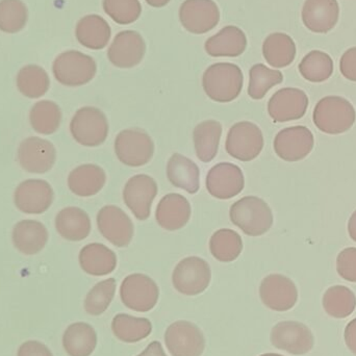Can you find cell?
Returning <instances> with one entry per match:
<instances>
[{
    "mask_svg": "<svg viewBox=\"0 0 356 356\" xmlns=\"http://www.w3.org/2000/svg\"><path fill=\"white\" fill-rule=\"evenodd\" d=\"M301 17L303 24L313 33H328L340 17L338 0H305Z\"/></svg>",
    "mask_w": 356,
    "mask_h": 356,
    "instance_id": "22",
    "label": "cell"
},
{
    "mask_svg": "<svg viewBox=\"0 0 356 356\" xmlns=\"http://www.w3.org/2000/svg\"><path fill=\"white\" fill-rule=\"evenodd\" d=\"M243 83L242 70L232 63L211 65L202 76V87L207 97L220 104L236 99L242 92Z\"/></svg>",
    "mask_w": 356,
    "mask_h": 356,
    "instance_id": "1",
    "label": "cell"
},
{
    "mask_svg": "<svg viewBox=\"0 0 356 356\" xmlns=\"http://www.w3.org/2000/svg\"><path fill=\"white\" fill-rule=\"evenodd\" d=\"M48 238L47 228L37 220H22L13 228V244L19 252L24 255L41 252L47 244Z\"/></svg>",
    "mask_w": 356,
    "mask_h": 356,
    "instance_id": "23",
    "label": "cell"
},
{
    "mask_svg": "<svg viewBox=\"0 0 356 356\" xmlns=\"http://www.w3.org/2000/svg\"><path fill=\"white\" fill-rule=\"evenodd\" d=\"M167 177L175 188L190 194L198 192L200 188V170L192 160L175 154L167 164Z\"/></svg>",
    "mask_w": 356,
    "mask_h": 356,
    "instance_id": "30",
    "label": "cell"
},
{
    "mask_svg": "<svg viewBox=\"0 0 356 356\" xmlns=\"http://www.w3.org/2000/svg\"><path fill=\"white\" fill-rule=\"evenodd\" d=\"M309 108V97L302 90L284 88L278 90L268 102V113L274 122L299 120Z\"/></svg>",
    "mask_w": 356,
    "mask_h": 356,
    "instance_id": "19",
    "label": "cell"
},
{
    "mask_svg": "<svg viewBox=\"0 0 356 356\" xmlns=\"http://www.w3.org/2000/svg\"><path fill=\"white\" fill-rule=\"evenodd\" d=\"M102 6L106 14L118 24H131L141 16L139 0H104Z\"/></svg>",
    "mask_w": 356,
    "mask_h": 356,
    "instance_id": "43",
    "label": "cell"
},
{
    "mask_svg": "<svg viewBox=\"0 0 356 356\" xmlns=\"http://www.w3.org/2000/svg\"><path fill=\"white\" fill-rule=\"evenodd\" d=\"M259 296L268 309L275 312H286L296 305L298 290L293 280L286 276L270 274L261 282Z\"/></svg>",
    "mask_w": 356,
    "mask_h": 356,
    "instance_id": "18",
    "label": "cell"
},
{
    "mask_svg": "<svg viewBox=\"0 0 356 356\" xmlns=\"http://www.w3.org/2000/svg\"><path fill=\"white\" fill-rule=\"evenodd\" d=\"M322 303L330 317L345 319L355 311L356 296L347 286H334L326 291Z\"/></svg>",
    "mask_w": 356,
    "mask_h": 356,
    "instance_id": "38",
    "label": "cell"
},
{
    "mask_svg": "<svg viewBox=\"0 0 356 356\" xmlns=\"http://www.w3.org/2000/svg\"><path fill=\"white\" fill-rule=\"evenodd\" d=\"M54 193L49 182L27 179L21 182L14 193L15 207L27 215H41L54 202Z\"/></svg>",
    "mask_w": 356,
    "mask_h": 356,
    "instance_id": "12",
    "label": "cell"
},
{
    "mask_svg": "<svg viewBox=\"0 0 356 356\" xmlns=\"http://www.w3.org/2000/svg\"><path fill=\"white\" fill-rule=\"evenodd\" d=\"M314 342L312 330L296 321L280 322L271 332L272 345L291 355H307L313 349Z\"/></svg>",
    "mask_w": 356,
    "mask_h": 356,
    "instance_id": "17",
    "label": "cell"
},
{
    "mask_svg": "<svg viewBox=\"0 0 356 356\" xmlns=\"http://www.w3.org/2000/svg\"><path fill=\"white\" fill-rule=\"evenodd\" d=\"M165 343L172 356H201L205 348L202 332L188 321H177L167 328Z\"/></svg>",
    "mask_w": 356,
    "mask_h": 356,
    "instance_id": "16",
    "label": "cell"
},
{
    "mask_svg": "<svg viewBox=\"0 0 356 356\" xmlns=\"http://www.w3.org/2000/svg\"><path fill=\"white\" fill-rule=\"evenodd\" d=\"M229 217L234 225L245 234L259 236L273 225V213L268 203L255 196H246L230 207Z\"/></svg>",
    "mask_w": 356,
    "mask_h": 356,
    "instance_id": "3",
    "label": "cell"
},
{
    "mask_svg": "<svg viewBox=\"0 0 356 356\" xmlns=\"http://www.w3.org/2000/svg\"><path fill=\"white\" fill-rule=\"evenodd\" d=\"M145 1L154 8H163V6H167L171 0H145Z\"/></svg>",
    "mask_w": 356,
    "mask_h": 356,
    "instance_id": "50",
    "label": "cell"
},
{
    "mask_svg": "<svg viewBox=\"0 0 356 356\" xmlns=\"http://www.w3.org/2000/svg\"><path fill=\"white\" fill-rule=\"evenodd\" d=\"M97 226L100 234L119 248L129 246L135 234L131 218L116 205H106L98 211Z\"/></svg>",
    "mask_w": 356,
    "mask_h": 356,
    "instance_id": "14",
    "label": "cell"
},
{
    "mask_svg": "<svg viewBox=\"0 0 356 356\" xmlns=\"http://www.w3.org/2000/svg\"><path fill=\"white\" fill-rule=\"evenodd\" d=\"M211 255L222 263L236 261L243 250V241L240 234L234 230H217L209 240Z\"/></svg>",
    "mask_w": 356,
    "mask_h": 356,
    "instance_id": "37",
    "label": "cell"
},
{
    "mask_svg": "<svg viewBox=\"0 0 356 356\" xmlns=\"http://www.w3.org/2000/svg\"><path fill=\"white\" fill-rule=\"evenodd\" d=\"M211 267L207 261L198 257L181 259L172 274L175 290L186 296L201 294L211 282Z\"/></svg>",
    "mask_w": 356,
    "mask_h": 356,
    "instance_id": "8",
    "label": "cell"
},
{
    "mask_svg": "<svg viewBox=\"0 0 356 356\" xmlns=\"http://www.w3.org/2000/svg\"><path fill=\"white\" fill-rule=\"evenodd\" d=\"M116 286L114 278H108L95 284L86 296L83 303L85 311L91 316L104 314L114 299Z\"/></svg>",
    "mask_w": 356,
    "mask_h": 356,
    "instance_id": "41",
    "label": "cell"
},
{
    "mask_svg": "<svg viewBox=\"0 0 356 356\" xmlns=\"http://www.w3.org/2000/svg\"><path fill=\"white\" fill-rule=\"evenodd\" d=\"M345 342L351 353L356 355V319L349 322L345 328Z\"/></svg>",
    "mask_w": 356,
    "mask_h": 356,
    "instance_id": "47",
    "label": "cell"
},
{
    "mask_svg": "<svg viewBox=\"0 0 356 356\" xmlns=\"http://www.w3.org/2000/svg\"><path fill=\"white\" fill-rule=\"evenodd\" d=\"M17 356H54L51 351L38 341H29L21 345Z\"/></svg>",
    "mask_w": 356,
    "mask_h": 356,
    "instance_id": "46",
    "label": "cell"
},
{
    "mask_svg": "<svg viewBox=\"0 0 356 356\" xmlns=\"http://www.w3.org/2000/svg\"><path fill=\"white\" fill-rule=\"evenodd\" d=\"M108 122L104 113L95 106L79 108L70 122L73 139L85 147H97L108 139Z\"/></svg>",
    "mask_w": 356,
    "mask_h": 356,
    "instance_id": "5",
    "label": "cell"
},
{
    "mask_svg": "<svg viewBox=\"0 0 356 356\" xmlns=\"http://www.w3.org/2000/svg\"><path fill=\"white\" fill-rule=\"evenodd\" d=\"M63 346L70 356H90L97 346V334L89 324H71L63 337Z\"/></svg>",
    "mask_w": 356,
    "mask_h": 356,
    "instance_id": "33",
    "label": "cell"
},
{
    "mask_svg": "<svg viewBox=\"0 0 356 356\" xmlns=\"http://www.w3.org/2000/svg\"><path fill=\"white\" fill-rule=\"evenodd\" d=\"M222 136L221 123L207 120L199 123L193 131L197 158L203 163H209L217 156Z\"/></svg>",
    "mask_w": 356,
    "mask_h": 356,
    "instance_id": "32",
    "label": "cell"
},
{
    "mask_svg": "<svg viewBox=\"0 0 356 356\" xmlns=\"http://www.w3.org/2000/svg\"><path fill=\"white\" fill-rule=\"evenodd\" d=\"M282 81L284 75L280 70H273L263 64L254 65L249 71V96L254 100L263 99L272 88Z\"/></svg>",
    "mask_w": 356,
    "mask_h": 356,
    "instance_id": "40",
    "label": "cell"
},
{
    "mask_svg": "<svg viewBox=\"0 0 356 356\" xmlns=\"http://www.w3.org/2000/svg\"><path fill=\"white\" fill-rule=\"evenodd\" d=\"M16 85L19 92L25 97L38 99L47 93L50 88V79L42 67L27 65L17 74Z\"/></svg>",
    "mask_w": 356,
    "mask_h": 356,
    "instance_id": "35",
    "label": "cell"
},
{
    "mask_svg": "<svg viewBox=\"0 0 356 356\" xmlns=\"http://www.w3.org/2000/svg\"><path fill=\"white\" fill-rule=\"evenodd\" d=\"M205 51L213 58H236L244 54L247 37L236 26H225L205 42Z\"/></svg>",
    "mask_w": 356,
    "mask_h": 356,
    "instance_id": "25",
    "label": "cell"
},
{
    "mask_svg": "<svg viewBox=\"0 0 356 356\" xmlns=\"http://www.w3.org/2000/svg\"><path fill=\"white\" fill-rule=\"evenodd\" d=\"M340 71L348 81H356V47L345 51L340 60Z\"/></svg>",
    "mask_w": 356,
    "mask_h": 356,
    "instance_id": "45",
    "label": "cell"
},
{
    "mask_svg": "<svg viewBox=\"0 0 356 356\" xmlns=\"http://www.w3.org/2000/svg\"><path fill=\"white\" fill-rule=\"evenodd\" d=\"M52 72L60 85L81 87L95 77L97 65L88 54L76 50L63 52L54 60Z\"/></svg>",
    "mask_w": 356,
    "mask_h": 356,
    "instance_id": "4",
    "label": "cell"
},
{
    "mask_svg": "<svg viewBox=\"0 0 356 356\" xmlns=\"http://www.w3.org/2000/svg\"><path fill=\"white\" fill-rule=\"evenodd\" d=\"M77 41L92 50L104 49L111 40L112 31L106 19L98 15H88L77 22L75 29Z\"/></svg>",
    "mask_w": 356,
    "mask_h": 356,
    "instance_id": "29",
    "label": "cell"
},
{
    "mask_svg": "<svg viewBox=\"0 0 356 356\" xmlns=\"http://www.w3.org/2000/svg\"><path fill=\"white\" fill-rule=\"evenodd\" d=\"M106 175L98 165L85 164L71 171L68 177L69 190L79 197H92L104 188Z\"/></svg>",
    "mask_w": 356,
    "mask_h": 356,
    "instance_id": "28",
    "label": "cell"
},
{
    "mask_svg": "<svg viewBox=\"0 0 356 356\" xmlns=\"http://www.w3.org/2000/svg\"><path fill=\"white\" fill-rule=\"evenodd\" d=\"M115 152L118 160L127 166H145L154 156V143L143 129H124L115 140Z\"/></svg>",
    "mask_w": 356,
    "mask_h": 356,
    "instance_id": "6",
    "label": "cell"
},
{
    "mask_svg": "<svg viewBox=\"0 0 356 356\" xmlns=\"http://www.w3.org/2000/svg\"><path fill=\"white\" fill-rule=\"evenodd\" d=\"M17 160L26 172L44 175L49 172L56 164V147L43 138L29 137L19 145Z\"/></svg>",
    "mask_w": 356,
    "mask_h": 356,
    "instance_id": "10",
    "label": "cell"
},
{
    "mask_svg": "<svg viewBox=\"0 0 356 356\" xmlns=\"http://www.w3.org/2000/svg\"><path fill=\"white\" fill-rule=\"evenodd\" d=\"M56 229L65 240L79 242L91 232V219L87 211L76 207H68L58 211L56 217Z\"/></svg>",
    "mask_w": 356,
    "mask_h": 356,
    "instance_id": "26",
    "label": "cell"
},
{
    "mask_svg": "<svg viewBox=\"0 0 356 356\" xmlns=\"http://www.w3.org/2000/svg\"><path fill=\"white\" fill-rule=\"evenodd\" d=\"M315 145L313 133L302 125L286 127L276 135L274 152L278 158L289 163L307 158Z\"/></svg>",
    "mask_w": 356,
    "mask_h": 356,
    "instance_id": "11",
    "label": "cell"
},
{
    "mask_svg": "<svg viewBox=\"0 0 356 356\" xmlns=\"http://www.w3.org/2000/svg\"><path fill=\"white\" fill-rule=\"evenodd\" d=\"M191 204L188 199L171 193L161 199L156 207V219L159 225L169 232L181 229L191 218Z\"/></svg>",
    "mask_w": 356,
    "mask_h": 356,
    "instance_id": "24",
    "label": "cell"
},
{
    "mask_svg": "<svg viewBox=\"0 0 356 356\" xmlns=\"http://www.w3.org/2000/svg\"><path fill=\"white\" fill-rule=\"evenodd\" d=\"M264 135L257 124L243 121L232 125L226 138L227 154L242 162H250L261 154L264 148Z\"/></svg>",
    "mask_w": 356,
    "mask_h": 356,
    "instance_id": "7",
    "label": "cell"
},
{
    "mask_svg": "<svg viewBox=\"0 0 356 356\" xmlns=\"http://www.w3.org/2000/svg\"><path fill=\"white\" fill-rule=\"evenodd\" d=\"M137 356H167L160 342H152L148 345L147 348Z\"/></svg>",
    "mask_w": 356,
    "mask_h": 356,
    "instance_id": "48",
    "label": "cell"
},
{
    "mask_svg": "<svg viewBox=\"0 0 356 356\" xmlns=\"http://www.w3.org/2000/svg\"><path fill=\"white\" fill-rule=\"evenodd\" d=\"M158 195V184L149 175H138L127 180L123 190V199L140 221H145L152 213V203Z\"/></svg>",
    "mask_w": 356,
    "mask_h": 356,
    "instance_id": "13",
    "label": "cell"
},
{
    "mask_svg": "<svg viewBox=\"0 0 356 356\" xmlns=\"http://www.w3.org/2000/svg\"><path fill=\"white\" fill-rule=\"evenodd\" d=\"M316 127L327 135H341L348 131L356 120V112L346 98L326 96L316 104L313 113Z\"/></svg>",
    "mask_w": 356,
    "mask_h": 356,
    "instance_id": "2",
    "label": "cell"
},
{
    "mask_svg": "<svg viewBox=\"0 0 356 356\" xmlns=\"http://www.w3.org/2000/svg\"><path fill=\"white\" fill-rule=\"evenodd\" d=\"M112 330L117 339L131 344L148 338L152 332V324L145 318L118 314L113 319Z\"/></svg>",
    "mask_w": 356,
    "mask_h": 356,
    "instance_id": "36",
    "label": "cell"
},
{
    "mask_svg": "<svg viewBox=\"0 0 356 356\" xmlns=\"http://www.w3.org/2000/svg\"><path fill=\"white\" fill-rule=\"evenodd\" d=\"M120 296L125 307L139 313H146L156 307L160 290L149 276L141 273L131 274L121 284Z\"/></svg>",
    "mask_w": 356,
    "mask_h": 356,
    "instance_id": "9",
    "label": "cell"
},
{
    "mask_svg": "<svg viewBox=\"0 0 356 356\" xmlns=\"http://www.w3.org/2000/svg\"><path fill=\"white\" fill-rule=\"evenodd\" d=\"M296 51L294 40L286 33H271L264 41V58L274 68L290 66L296 58Z\"/></svg>",
    "mask_w": 356,
    "mask_h": 356,
    "instance_id": "31",
    "label": "cell"
},
{
    "mask_svg": "<svg viewBox=\"0 0 356 356\" xmlns=\"http://www.w3.org/2000/svg\"><path fill=\"white\" fill-rule=\"evenodd\" d=\"M337 271L343 280L356 282V248L349 247L339 253L337 257Z\"/></svg>",
    "mask_w": 356,
    "mask_h": 356,
    "instance_id": "44",
    "label": "cell"
},
{
    "mask_svg": "<svg viewBox=\"0 0 356 356\" xmlns=\"http://www.w3.org/2000/svg\"><path fill=\"white\" fill-rule=\"evenodd\" d=\"M79 259L81 269L89 275H108L117 267L116 253L100 243L86 245L79 252Z\"/></svg>",
    "mask_w": 356,
    "mask_h": 356,
    "instance_id": "27",
    "label": "cell"
},
{
    "mask_svg": "<svg viewBox=\"0 0 356 356\" xmlns=\"http://www.w3.org/2000/svg\"><path fill=\"white\" fill-rule=\"evenodd\" d=\"M62 110L51 100L35 102L29 113V122L35 133L49 136L56 133L62 122Z\"/></svg>",
    "mask_w": 356,
    "mask_h": 356,
    "instance_id": "34",
    "label": "cell"
},
{
    "mask_svg": "<svg viewBox=\"0 0 356 356\" xmlns=\"http://www.w3.org/2000/svg\"><path fill=\"white\" fill-rule=\"evenodd\" d=\"M299 72L311 83H323L334 73V60L321 50L309 52L299 64Z\"/></svg>",
    "mask_w": 356,
    "mask_h": 356,
    "instance_id": "39",
    "label": "cell"
},
{
    "mask_svg": "<svg viewBox=\"0 0 356 356\" xmlns=\"http://www.w3.org/2000/svg\"><path fill=\"white\" fill-rule=\"evenodd\" d=\"M146 54V43L138 31H123L116 35L108 50V60L117 68L138 66Z\"/></svg>",
    "mask_w": 356,
    "mask_h": 356,
    "instance_id": "20",
    "label": "cell"
},
{
    "mask_svg": "<svg viewBox=\"0 0 356 356\" xmlns=\"http://www.w3.org/2000/svg\"><path fill=\"white\" fill-rule=\"evenodd\" d=\"M245 178L242 169L230 163H220L207 173V188L215 198L226 200L242 192Z\"/></svg>",
    "mask_w": 356,
    "mask_h": 356,
    "instance_id": "21",
    "label": "cell"
},
{
    "mask_svg": "<svg viewBox=\"0 0 356 356\" xmlns=\"http://www.w3.org/2000/svg\"><path fill=\"white\" fill-rule=\"evenodd\" d=\"M259 356H284V355H276V353H265V355H261Z\"/></svg>",
    "mask_w": 356,
    "mask_h": 356,
    "instance_id": "51",
    "label": "cell"
},
{
    "mask_svg": "<svg viewBox=\"0 0 356 356\" xmlns=\"http://www.w3.org/2000/svg\"><path fill=\"white\" fill-rule=\"evenodd\" d=\"M179 20L188 33L203 35L217 26L220 10L213 0H186L180 6Z\"/></svg>",
    "mask_w": 356,
    "mask_h": 356,
    "instance_id": "15",
    "label": "cell"
},
{
    "mask_svg": "<svg viewBox=\"0 0 356 356\" xmlns=\"http://www.w3.org/2000/svg\"><path fill=\"white\" fill-rule=\"evenodd\" d=\"M349 236L356 242V211L351 215L348 222Z\"/></svg>",
    "mask_w": 356,
    "mask_h": 356,
    "instance_id": "49",
    "label": "cell"
},
{
    "mask_svg": "<svg viewBox=\"0 0 356 356\" xmlns=\"http://www.w3.org/2000/svg\"><path fill=\"white\" fill-rule=\"evenodd\" d=\"M29 18L26 6L21 0L0 1V31L15 33L23 29Z\"/></svg>",
    "mask_w": 356,
    "mask_h": 356,
    "instance_id": "42",
    "label": "cell"
}]
</instances>
